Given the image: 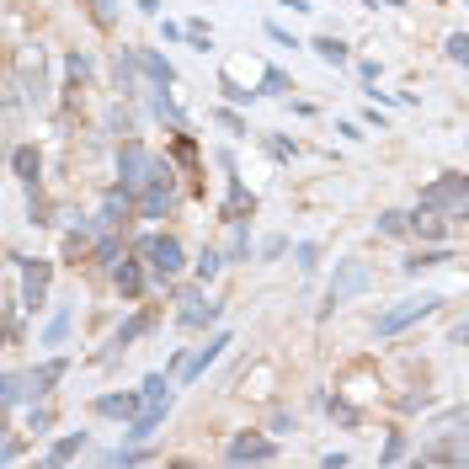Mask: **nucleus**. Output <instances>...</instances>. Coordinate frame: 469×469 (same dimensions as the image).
<instances>
[{"mask_svg":"<svg viewBox=\"0 0 469 469\" xmlns=\"http://www.w3.org/2000/svg\"><path fill=\"white\" fill-rule=\"evenodd\" d=\"M421 208H437V214L469 219V176H443V181L421 187Z\"/></svg>","mask_w":469,"mask_h":469,"instance_id":"nucleus-1","label":"nucleus"},{"mask_svg":"<svg viewBox=\"0 0 469 469\" xmlns=\"http://www.w3.org/2000/svg\"><path fill=\"white\" fill-rule=\"evenodd\" d=\"M133 256H144V267H150V272H155L161 283L181 272V240H176V234H144Z\"/></svg>","mask_w":469,"mask_h":469,"instance_id":"nucleus-2","label":"nucleus"},{"mask_svg":"<svg viewBox=\"0 0 469 469\" xmlns=\"http://www.w3.org/2000/svg\"><path fill=\"white\" fill-rule=\"evenodd\" d=\"M368 278H373V272H368V262H342V267H336V278H331V289H326L320 315H331L336 304H347L352 293H363V289H368Z\"/></svg>","mask_w":469,"mask_h":469,"instance_id":"nucleus-3","label":"nucleus"},{"mask_svg":"<svg viewBox=\"0 0 469 469\" xmlns=\"http://www.w3.org/2000/svg\"><path fill=\"white\" fill-rule=\"evenodd\" d=\"M176 203V181H171V166L155 161L150 166V187H144V219H166Z\"/></svg>","mask_w":469,"mask_h":469,"instance_id":"nucleus-4","label":"nucleus"},{"mask_svg":"<svg viewBox=\"0 0 469 469\" xmlns=\"http://www.w3.org/2000/svg\"><path fill=\"white\" fill-rule=\"evenodd\" d=\"M150 166H155V155H150L139 139H128L123 155H117V176H123V187H128V192H144V187H150Z\"/></svg>","mask_w":469,"mask_h":469,"instance_id":"nucleus-5","label":"nucleus"},{"mask_svg":"<svg viewBox=\"0 0 469 469\" xmlns=\"http://www.w3.org/2000/svg\"><path fill=\"white\" fill-rule=\"evenodd\" d=\"M432 309H437V299H432V293H421V299H406V304H395V309H390V315L379 320V336H395V331H406L410 320H427Z\"/></svg>","mask_w":469,"mask_h":469,"instance_id":"nucleus-6","label":"nucleus"},{"mask_svg":"<svg viewBox=\"0 0 469 469\" xmlns=\"http://www.w3.org/2000/svg\"><path fill=\"white\" fill-rule=\"evenodd\" d=\"M278 459V443L272 437H256V432H240L230 443V464H267Z\"/></svg>","mask_w":469,"mask_h":469,"instance_id":"nucleus-7","label":"nucleus"},{"mask_svg":"<svg viewBox=\"0 0 469 469\" xmlns=\"http://www.w3.org/2000/svg\"><path fill=\"white\" fill-rule=\"evenodd\" d=\"M11 262L22 267V299H27V309H38L43 293H49V262H27V256H11Z\"/></svg>","mask_w":469,"mask_h":469,"instance_id":"nucleus-8","label":"nucleus"},{"mask_svg":"<svg viewBox=\"0 0 469 469\" xmlns=\"http://www.w3.org/2000/svg\"><path fill=\"white\" fill-rule=\"evenodd\" d=\"M139 406H150V395H144V390H123V395H102V400H97V416H123V421H133Z\"/></svg>","mask_w":469,"mask_h":469,"instance_id":"nucleus-9","label":"nucleus"},{"mask_svg":"<svg viewBox=\"0 0 469 469\" xmlns=\"http://www.w3.org/2000/svg\"><path fill=\"white\" fill-rule=\"evenodd\" d=\"M166 410H171V395H155L150 406H144V410H139V416H133V427H128V437H133V443H144V437H150V432H155V427L166 421Z\"/></svg>","mask_w":469,"mask_h":469,"instance_id":"nucleus-10","label":"nucleus"},{"mask_svg":"<svg viewBox=\"0 0 469 469\" xmlns=\"http://www.w3.org/2000/svg\"><path fill=\"white\" fill-rule=\"evenodd\" d=\"M469 459V437H443L432 448H421V464H464Z\"/></svg>","mask_w":469,"mask_h":469,"instance_id":"nucleus-11","label":"nucleus"},{"mask_svg":"<svg viewBox=\"0 0 469 469\" xmlns=\"http://www.w3.org/2000/svg\"><path fill=\"white\" fill-rule=\"evenodd\" d=\"M128 208H133V192L117 181L113 192L102 198V225H123V219H128Z\"/></svg>","mask_w":469,"mask_h":469,"instance_id":"nucleus-12","label":"nucleus"},{"mask_svg":"<svg viewBox=\"0 0 469 469\" xmlns=\"http://www.w3.org/2000/svg\"><path fill=\"white\" fill-rule=\"evenodd\" d=\"M410 234H421V240H448V225H443L437 208H416V214H410Z\"/></svg>","mask_w":469,"mask_h":469,"instance_id":"nucleus-13","label":"nucleus"},{"mask_svg":"<svg viewBox=\"0 0 469 469\" xmlns=\"http://www.w3.org/2000/svg\"><path fill=\"white\" fill-rule=\"evenodd\" d=\"M11 171L22 176L27 187L38 181V171H43V155H38V144H22V150H11Z\"/></svg>","mask_w":469,"mask_h":469,"instance_id":"nucleus-14","label":"nucleus"},{"mask_svg":"<svg viewBox=\"0 0 469 469\" xmlns=\"http://www.w3.org/2000/svg\"><path fill=\"white\" fill-rule=\"evenodd\" d=\"M139 262H144V256H139ZM139 262H117V293H123V299H139V293H144V267H139Z\"/></svg>","mask_w":469,"mask_h":469,"instance_id":"nucleus-15","label":"nucleus"},{"mask_svg":"<svg viewBox=\"0 0 469 469\" xmlns=\"http://www.w3.org/2000/svg\"><path fill=\"white\" fill-rule=\"evenodd\" d=\"M432 432H437V437H469V406L443 410V416L432 421Z\"/></svg>","mask_w":469,"mask_h":469,"instance_id":"nucleus-16","label":"nucleus"},{"mask_svg":"<svg viewBox=\"0 0 469 469\" xmlns=\"http://www.w3.org/2000/svg\"><path fill=\"white\" fill-rule=\"evenodd\" d=\"M219 315V304H203L198 293H181V326H208Z\"/></svg>","mask_w":469,"mask_h":469,"instance_id":"nucleus-17","label":"nucleus"},{"mask_svg":"<svg viewBox=\"0 0 469 469\" xmlns=\"http://www.w3.org/2000/svg\"><path fill=\"white\" fill-rule=\"evenodd\" d=\"M133 64H139V69H144L155 86H171V80H176V69H171V64H166L161 54H150V49H139V54H133Z\"/></svg>","mask_w":469,"mask_h":469,"instance_id":"nucleus-18","label":"nucleus"},{"mask_svg":"<svg viewBox=\"0 0 469 469\" xmlns=\"http://www.w3.org/2000/svg\"><path fill=\"white\" fill-rule=\"evenodd\" d=\"M230 347V336H214V342H208V347L198 352V357H187V368H181V379H198V373H208V363H214V357H219V352Z\"/></svg>","mask_w":469,"mask_h":469,"instance_id":"nucleus-19","label":"nucleus"},{"mask_svg":"<svg viewBox=\"0 0 469 469\" xmlns=\"http://www.w3.org/2000/svg\"><path fill=\"white\" fill-rule=\"evenodd\" d=\"M64 373H69V363H64V357H49L43 368H32V390H38V395H49Z\"/></svg>","mask_w":469,"mask_h":469,"instance_id":"nucleus-20","label":"nucleus"},{"mask_svg":"<svg viewBox=\"0 0 469 469\" xmlns=\"http://www.w3.org/2000/svg\"><path fill=\"white\" fill-rule=\"evenodd\" d=\"M251 208H256V198H251V192H245L240 181H230V203H225V219H230V225H245V214H251Z\"/></svg>","mask_w":469,"mask_h":469,"instance_id":"nucleus-21","label":"nucleus"},{"mask_svg":"<svg viewBox=\"0 0 469 469\" xmlns=\"http://www.w3.org/2000/svg\"><path fill=\"white\" fill-rule=\"evenodd\" d=\"M150 326H155V315H150V309H144V315H133V320H128V326H123V331H117V342H113V352H123V347H133V342H139V336H144V331H150Z\"/></svg>","mask_w":469,"mask_h":469,"instance_id":"nucleus-22","label":"nucleus"},{"mask_svg":"<svg viewBox=\"0 0 469 469\" xmlns=\"http://www.w3.org/2000/svg\"><path fill=\"white\" fill-rule=\"evenodd\" d=\"M80 448H86V432H69V437H59L54 448H49V464H69Z\"/></svg>","mask_w":469,"mask_h":469,"instance_id":"nucleus-23","label":"nucleus"},{"mask_svg":"<svg viewBox=\"0 0 469 469\" xmlns=\"http://www.w3.org/2000/svg\"><path fill=\"white\" fill-rule=\"evenodd\" d=\"M406 230H410V214H400V208L379 214V234H406Z\"/></svg>","mask_w":469,"mask_h":469,"instance_id":"nucleus-24","label":"nucleus"},{"mask_svg":"<svg viewBox=\"0 0 469 469\" xmlns=\"http://www.w3.org/2000/svg\"><path fill=\"white\" fill-rule=\"evenodd\" d=\"M315 54L326 59V64H342V59H347V43H342V38H315Z\"/></svg>","mask_w":469,"mask_h":469,"instance_id":"nucleus-25","label":"nucleus"},{"mask_svg":"<svg viewBox=\"0 0 469 469\" xmlns=\"http://www.w3.org/2000/svg\"><path fill=\"white\" fill-rule=\"evenodd\" d=\"M27 384H32V379H22V373H5V390H0V400H5V406H16V400L27 395Z\"/></svg>","mask_w":469,"mask_h":469,"instance_id":"nucleus-26","label":"nucleus"},{"mask_svg":"<svg viewBox=\"0 0 469 469\" xmlns=\"http://www.w3.org/2000/svg\"><path fill=\"white\" fill-rule=\"evenodd\" d=\"M64 331H69V309H59L54 320H49V331H43V342H49V347H59V342H64Z\"/></svg>","mask_w":469,"mask_h":469,"instance_id":"nucleus-27","label":"nucleus"},{"mask_svg":"<svg viewBox=\"0 0 469 469\" xmlns=\"http://www.w3.org/2000/svg\"><path fill=\"white\" fill-rule=\"evenodd\" d=\"M437 262H448V251H421V256H410L400 267H406V272H421V267H437Z\"/></svg>","mask_w":469,"mask_h":469,"instance_id":"nucleus-28","label":"nucleus"},{"mask_svg":"<svg viewBox=\"0 0 469 469\" xmlns=\"http://www.w3.org/2000/svg\"><path fill=\"white\" fill-rule=\"evenodd\" d=\"M155 117H166L171 128H181V113H176V102L166 97V86H161V97H155Z\"/></svg>","mask_w":469,"mask_h":469,"instance_id":"nucleus-29","label":"nucleus"},{"mask_svg":"<svg viewBox=\"0 0 469 469\" xmlns=\"http://www.w3.org/2000/svg\"><path fill=\"white\" fill-rule=\"evenodd\" d=\"M219 267H225V256H219V251H203V256H198V278H203V283H208Z\"/></svg>","mask_w":469,"mask_h":469,"instance_id":"nucleus-30","label":"nucleus"},{"mask_svg":"<svg viewBox=\"0 0 469 469\" xmlns=\"http://www.w3.org/2000/svg\"><path fill=\"white\" fill-rule=\"evenodd\" d=\"M251 256V234H245V225H234V240H230V262H245Z\"/></svg>","mask_w":469,"mask_h":469,"instance_id":"nucleus-31","label":"nucleus"},{"mask_svg":"<svg viewBox=\"0 0 469 469\" xmlns=\"http://www.w3.org/2000/svg\"><path fill=\"white\" fill-rule=\"evenodd\" d=\"M64 69H69V80L80 86V80L91 75V59H86V54H69V59H64Z\"/></svg>","mask_w":469,"mask_h":469,"instance_id":"nucleus-32","label":"nucleus"},{"mask_svg":"<svg viewBox=\"0 0 469 469\" xmlns=\"http://www.w3.org/2000/svg\"><path fill=\"white\" fill-rule=\"evenodd\" d=\"M448 59L469 69V38H464V32H454V38H448Z\"/></svg>","mask_w":469,"mask_h":469,"instance_id":"nucleus-33","label":"nucleus"},{"mask_svg":"<svg viewBox=\"0 0 469 469\" xmlns=\"http://www.w3.org/2000/svg\"><path fill=\"white\" fill-rule=\"evenodd\" d=\"M400 454H406V437H400V432H390V443H384V464H395Z\"/></svg>","mask_w":469,"mask_h":469,"instance_id":"nucleus-34","label":"nucleus"},{"mask_svg":"<svg viewBox=\"0 0 469 469\" xmlns=\"http://www.w3.org/2000/svg\"><path fill=\"white\" fill-rule=\"evenodd\" d=\"M91 11H97V22H102V27H113V16H117L113 0H91Z\"/></svg>","mask_w":469,"mask_h":469,"instance_id":"nucleus-35","label":"nucleus"},{"mask_svg":"<svg viewBox=\"0 0 469 469\" xmlns=\"http://www.w3.org/2000/svg\"><path fill=\"white\" fill-rule=\"evenodd\" d=\"M421 406H432V395L421 390V395H400V410H421Z\"/></svg>","mask_w":469,"mask_h":469,"instance_id":"nucleus-36","label":"nucleus"},{"mask_svg":"<svg viewBox=\"0 0 469 469\" xmlns=\"http://www.w3.org/2000/svg\"><path fill=\"white\" fill-rule=\"evenodd\" d=\"M326 406H331V416H336V421H357V410H352L347 400H326Z\"/></svg>","mask_w":469,"mask_h":469,"instance_id":"nucleus-37","label":"nucleus"},{"mask_svg":"<svg viewBox=\"0 0 469 469\" xmlns=\"http://www.w3.org/2000/svg\"><path fill=\"white\" fill-rule=\"evenodd\" d=\"M267 91H289V75L283 69H267Z\"/></svg>","mask_w":469,"mask_h":469,"instance_id":"nucleus-38","label":"nucleus"},{"mask_svg":"<svg viewBox=\"0 0 469 469\" xmlns=\"http://www.w3.org/2000/svg\"><path fill=\"white\" fill-rule=\"evenodd\" d=\"M283 251H289V240H283V234H272V240L262 245V256H283Z\"/></svg>","mask_w":469,"mask_h":469,"instance_id":"nucleus-39","label":"nucleus"},{"mask_svg":"<svg viewBox=\"0 0 469 469\" xmlns=\"http://www.w3.org/2000/svg\"><path fill=\"white\" fill-rule=\"evenodd\" d=\"M454 347H469V320H459V326H454Z\"/></svg>","mask_w":469,"mask_h":469,"instance_id":"nucleus-40","label":"nucleus"}]
</instances>
